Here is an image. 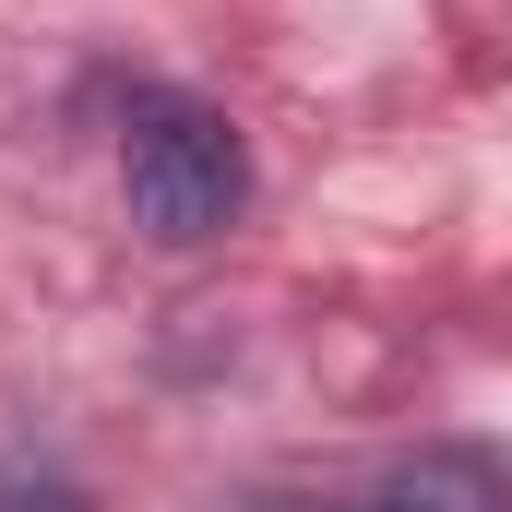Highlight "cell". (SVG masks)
Segmentation results:
<instances>
[{"instance_id": "2", "label": "cell", "mask_w": 512, "mask_h": 512, "mask_svg": "<svg viewBox=\"0 0 512 512\" xmlns=\"http://www.w3.org/2000/svg\"><path fill=\"white\" fill-rule=\"evenodd\" d=\"M358 512H512V477L489 441H417V453H393L370 477Z\"/></svg>"}, {"instance_id": "1", "label": "cell", "mask_w": 512, "mask_h": 512, "mask_svg": "<svg viewBox=\"0 0 512 512\" xmlns=\"http://www.w3.org/2000/svg\"><path fill=\"white\" fill-rule=\"evenodd\" d=\"M120 191H131V227L155 251H203L239 227L251 203V143L215 96H179V84H143L120 108Z\"/></svg>"}, {"instance_id": "3", "label": "cell", "mask_w": 512, "mask_h": 512, "mask_svg": "<svg viewBox=\"0 0 512 512\" xmlns=\"http://www.w3.org/2000/svg\"><path fill=\"white\" fill-rule=\"evenodd\" d=\"M0 512H96V501H84V477H60L36 453H0Z\"/></svg>"}]
</instances>
